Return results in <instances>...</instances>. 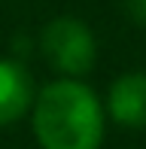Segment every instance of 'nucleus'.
<instances>
[{"label":"nucleus","mask_w":146,"mask_h":149,"mask_svg":"<svg viewBox=\"0 0 146 149\" xmlns=\"http://www.w3.org/2000/svg\"><path fill=\"white\" fill-rule=\"evenodd\" d=\"M31 128L40 149H101L107 113L85 79H52L37 88Z\"/></svg>","instance_id":"nucleus-1"},{"label":"nucleus","mask_w":146,"mask_h":149,"mask_svg":"<svg viewBox=\"0 0 146 149\" xmlns=\"http://www.w3.org/2000/svg\"><path fill=\"white\" fill-rule=\"evenodd\" d=\"M37 97L34 79L22 61L0 58V128H9L31 113Z\"/></svg>","instance_id":"nucleus-4"},{"label":"nucleus","mask_w":146,"mask_h":149,"mask_svg":"<svg viewBox=\"0 0 146 149\" xmlns=\"http://www.w3.org/2000/svg\"><path fill=\"white\" fill-rule=\"evenodd\" d=\"M104 113L107 122L128 131L146 128V70H125L110 82L104 94Z\"/></svg>","instance_id":"nucleus-3"},{"label":"nucleus","mask_w":146,"mask_h":149,"mask_svg":"<svg viewBox=\"0 0 146 149\" xmlns=\"http://www.w3.org/2000/svg\"><path fill=\"white\" fill-rule=\"evenodd\" d=\"M40 52L64 79H85L97 64V37L76 15H55L40 31Z\"/></svg>","instance_id":"nucleus-2"},{"label":"nucleus","mask_w":146,"mask_h":149,"mask_svg":"<svg viewBox=\"0 0 146 149\" xmlns=\"http://www.w3.org/2000/svg\"><path fill=\"white\" fill-rule=\"evenodd\" d=\"M125 12L134 24L146 28V0H125Z\"/></svg>","instance_id":"nucleus-5"}]
</instances>
